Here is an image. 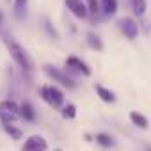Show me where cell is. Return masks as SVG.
<instances>
[{"label": "cell", "mask_w": 151, "mask_h": 151, "mask_svg": "<svg viewBox=\"0 0 151 151\" xmlns=\"http://www.w3.org/2000/svg\"><path fill=\"white\" fill-rule=\"evenodd\" d=\"M6 45H7V48H9V53H11V57L18 62V66L23 69V71H30V68H32V64H30V59H29V55L25 53V50L18 45V43H14L13 39H6Z\"/></svg>", "instance_id": "6da1fadb"}, {"label": "cell", "mask_w": 151, "mask_h": 151, "mask_svg": "<svg viewBox=\"0 0 151 151\" xmlns=\"http://www.w3.org/2000/svg\"><path fill=\"white\" fill-rule=\"evenodd\" d=\"M41 98L52 105L53 109H60L62 103H64V94L60 89H57L55 86H43L41 87Z\"/></svg>", "instance_id": "7a4b0ae2"}, {"label": "cell", "mask_w": 151, "mask_h": 151, "mask_svg": "<svg viewBox=\"0 0 151 151\" xmlns=\"http://www.w3.org/2000/svg\"><path fill=\"white\" fill-rule=\"evenodd\" d=\"M20 117V105H16L11 100L0 101V121L2 123H13Z\"/></svg>", "instance_id": "3957f363"}, {"label": "cell", "mask_w": 151, "mask_h": 151, "mask_svg": "<svg viewBox=\"0 0 151 151\" xmlns=\"http://www.w3.org/2000/svg\"><path fill=\"white\" fill-rule=\"evenodd\" d=\"M117 27H119V30H121L130 41L139 36V23H137L135 20H132V18H121V20L117 22Z\"/></svg>", "instance_id": "277c9868"}, {"label": "cell", "mask_w": 151, "mask_h": 151, "mask_svg": "<svg viewBox=\"0 0 151 151\" xmlns=\"http://www.w3.org/2000/svg\"><path fill=\"white\" fill-rule=\"evenodd\" d=\"M45 71L50 75V77H52L53 80H57L59 84H62V86H66V87H69V89H73V87H75V82L68 77L66 73H62L60 69H57V68H53V66L46 64V66H45Z\"/></svg>", "instance_id": "5b68a950"}, {"label": "cell", "mask_w": 151, "mask_h": 151, "mask_svg": "<svg viewBox=\"0 0 151 151\" xmlns=\"http://www.w3.org/2000/svg\"><path fill=\"white\" fill-rule=\"evenodd\" d=\"M66 7L71 11V14H75L77 18H86L87 16V7L82 0H64Z\"/></svg>", "instance_id": "8992f818"}, {"label": "cell", "mask_w": 151, "mask_h": 151, "mask_svg": "<svg viewBox=\"0 0 151 151\" xmlns=\"http://www.w3.org/2000/svg\"><path fill=\"white\" fill-rule=\"evenodd\" d=\"M23 149H27V151H32V149H48V144H46V140L43 139V137H39V135H32V137H29L27 139V142L23 144Z\"/></svg>", "instance_id": "52a82bcc"}, {"label": "cell", "mask_w": 151, "mask_h": 151, "mask_svg": "<svg viewBox=\"0 0 151 151\" xmlns=\"http://www.w3.org/2000/svg\"><path fill=\"white\" fill-rule=\"evenodd\" d=\"M69 68H73V69H77V71H80L82 75H86V77H89L91 75V69H89V66L84 62V60H80L78 57H68V62H66Z\"/></svg>", "instance_id": "ba28073f"}, {"label": "cell", "mask_w": 151, "mask_h": 151, "mask_svg": "<svg viewBox=\"0 0 151 151\" xmlns=\"http://www.w3.org/2000/svg\"><path fill=\"white\" fill-rule=\"evenodd\" d=\"M94 89H96L98 96H100L103 101H109V103L116 101V96H114V93H112L110 89H105V87H103V86H100V84H96V86H94Z\"/></svg>", "instance_id": "9c48e42d"}, {"label": "cell", "mask_w": 151, "mask_h": 151, "mask_svg": "<svg viewBox=\"0 0 151 151\" xmlns=\"http://www.w3.org/2000/svg\"><path fill=\"white\" fill-rule=\"evenodd\" d=\"M128 4H130L133 14H137V16H144L146 7H147V6H146V0H128Z\"/></svg>", "instance_id": "30bf717a"}, {"label": "cell", "mask_w": 151, "mask_h": 151, "mask_svg": "<svg viewBox=\"0 0 151 151\" xmlns=\"http://www.w3.org/2000/svg\"><path fill=\"white\" fill-rule=\"evenodd\" d=\"M100 9H103L105 14H116L117 11V0H101Z\"/></svg>", "instance_id": "8fae6325"}, {"label": "cell", "mask_w": 151, "mask_h": 151, "mask_svg": "<svg viewBox=\"0 0 151 151\" xmlns=\"http://www.w3.org/2000/svg\"><path fill=\"white\" fill-rule=\"evenodd\" d=\"M20 116L23 117V119H27V121H34V117H36V114H34V109H32V105L30 103H22L20 105Z\"/></svg>", "instance_id": "7c38bea8"}, {"label": "cell", "mask_w": 151, "mask_h": 151, "mask_svg": "<svg viewBox=\"0 0 151 151\" xmlns=\"http://www.w3.org/2000/svg\"><path fill=\"white\" fill-rule=\"evenodd\" d=\"M130 119H132V123L135 124V126H139V128H147V119L142 116V114H139V112H130Z\"/></svg>", "instance_id": "4fadbf2b"}, {"label": "cell", "mask_w": 151, "mask_h": 151, "mask_svg": "<svg viewBox=\"0 0 151 151\" xmlns=\"http://www.w3.org/2000/svg\"><path fill=\"white\" fill-rule=\"evenodd\" d=\"M87 43H89L93 48H96V50H101V48H103V43H101V39H100L98 34L89 32V34H87Z\"/></svg>", "instance_id": "5bb4252c"}, {"label": "cell", "mask_w": 151, "mask_h": 151, "mask_svg": "<svg viewBox=\"0 0 151 151\" xmlns=\"http://www.w3.org/2000/svg\"><path fill=\"white\" fill-rule=\"evenodd\" d=\"M25 9H27V0H14V13L18 18L25 14Z\"/></svg>", "instance_id": "9a60e30c"}, {"label": "cell", "mask_w": 151, "mask_h": 151, "mask_svg": "<svg viewBox=\"0 0 151 151\" xmlns=\"http://www.w3.org/2000/svg\"><path fill=\"white\" fill-rule=\"evenodd\" d=\"M4 130H6V132H7V133H9V135L13 137V139H16V140H18V139L22 137V132H20L18 128H14V126H13L11 123H4Z\"/></svg>", "instance_id": "2e32d148"}, {"label": "cell", "mask_w": 151, "mask_h": 151, "mask_svg": "<svg viewBox=\"0 0 151 151\" xmlns=\"http://www.w3.org/2000/svg\"><path fill=\"white\" fill-rule=\"evenodd\" d=\"M75 114H77V109H75V105H73V103H68L66 107H62V116H64V117L73 119V117H75Z\"/></svg>", "instance_id": "e0dca14e"}, {"label": "cell", "mask_w": 151, "mask_h": 151, "mask_svg": "<svg viewBox=\"0 0 151 151\" xmlns=\"http://www.w3.org/2000/svg\"><path fill=\"white\" fill-rule=\"evenodd\" d=\"M96 140H98L101 146H105V147L112 146V139H110V135H107V133H98V135H96Z\"/></svg>", "instance_id": "ac0fdd59"}, {"label": "cell", "mask_w": 151, "mask_h": 151, "mask_svg": "<svg viewBox=\"0 0 151 151\" xmlns=\"http://www.w3.org/2000/svg\"><path fill=\"white\" fill-rule=\"evenodd\" d=\"M86 2H87V11H91L93 14L100 13V2L98 0H86Z\"/></svg>", "instance_id": "d6986e66"}, {"label": "cell", "mask_w": 151, "mask_h": 151, "mask_svg": "<svg viewBox=\"0 0 151 151\" xmlns=\"http://www.w3.org/2000/svg\"><path fill=\"white\" fill-rule=\"evenodd\" d=\"M2 23H4V14L0 13V27H2Z\"/></svg>", "instance_id": "ffe728a7"}]
</instances>
